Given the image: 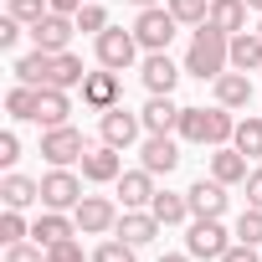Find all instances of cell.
Masks as SVG:
<instances>
[{"label":"cell","mask_w":262,"mask_h":262,"mask_svg":"<svg viewBox=\"0 0 262 262\" xmlns=\"http://www.w3.org/2000/svg\"><path fill=\"white\" fill-rule=\"evenodd\" d=\"M226 67H231V36L221 26H211V21L195 26L190 31V52H185V72L201 77V82H216Z\"/></svg>","instance_id":"cell-1"},{"label":"cell","mask_w":262,"mask_h":262,"mask_svg":"<svg viewBox=\"0 0 262 262\" xmlns=\"http://www.w3.org/2000/svg\"><path fill=\"white\" fill-rule=\"evenodd\" d=\"M175 134L185 139V144H211V149H221V144H231V134H236V118H231V108H180V128Z\"/></svg>","instance_id":"cell-2"},{"label":"cell","mask_w":262,"mask_h":262,"mask_svg":"<svg viewBox=\"0 0 262 262\" xmlns=\"http://www.w3.org/2000/svg\"><path fill=\"white\" fill-rule=\"evenodd\" d=\"M236 236L221 226V216H190V231H185V252L195 262H221V252L231 247Z\"/></svg>","instance_id":"cell-3"},{"label":"cell","mask_w":262,"mask_h":262,"mask_svg":"<svg viewBox=\"0 0 262 262\" xmlns=\"http://www.w3.org/2000/svg\"><path fill=\"white\" fill-rule=\"evenodd\" d=\"M93 52H98V67H113V72H128V67H134L139 62V36H134V26H108V31H98L93 36Z\"/></svg>","instance_id":"cell-4"},{"label":"cell","mask_w":262,"mask_h":262,"mask_svg":"<svg viewBox=\"0 0 262 262\" xmlns=\"http://www.w3.org/2000/svg\"><path fill=\"white\" fill-rule=\"evenodd\" d=\"M88 149H93V144L82 139V128H72V123L41 128V160H47V165H82Z\"/></svg>","instance_id":"cell-5"},{"label":"cell","mask_w":262,"mask_h":262,"mask_svg":"<svg viewBox=\"0 0 262 262\" xmlns=\"http://www.w3.org/2000/svg\"><path fill=\"white\" fill-rule=\"evenodd\" d=\"M175 31H180V21L170 16V6H149V11L134 16V36H139L144 52H170Z\"/></svg>","instance_id":"cell-6"},{"label":"cell","mask_w":262,"mask_h":262,"mask_svg":"<svg viewBox=\"0 0 262 262\" xmlns=\"http://www.w3.org/2000/svg\"><path fill=\"white\" fill-rule=\"evenodd\" d=\"M82 201V175H72V165H52L41 175V206L47 211H77Z\"/></svg>","instance_id":"cell-7"},{"label":"cell","mask_w":262,"mask_h":262,"mask_svg":"<svg viewBox=\"0 0 262 262\" xmlns=\"http://www.w3.org/2000/svg\"><path fill=\"white\" fill-rule=\"evenodd\" d=\"M72 216H77V231H82V236H108L123 211H118V201H108V195H82Z\"/></svg>","instance_id":"cell-8"},{"label":"cell","mask_w":262,"mask_h":262,"mask_svg":"<svg viewBox=\"0 0 262 262\" xmlns=\"http://www.w3.org/2000/svg\"><path fill=\"white\" fill-rule=\"evenodd\" d=\"M139 134H144V118H139V113H128L123 103H118V108H108V113L98 118V139H103V144H113V149H128Z\"/></svg>","instance_id":"cell-9"},{"label":"cell","mask_w":262,"mask_h":262,"mask_svg":"<svg viewBox=\"0 0 262 262\" xmlns=\"http://www.w3.org/2000/svg\"><path fill=\"white\" fill-rule=\"evenodd\" d=\"M118 98H123V72H113V67H103V72H88V82H82V103H88L93 113H108V108H118Z\"/></svg>","instance_id":"cell-10"},{"label":"cell","mask_w":262,"mask_h":262,"mask_svg":"<svg viewBox=\"0 0 262 262\" xmlns=\"http://www.w3.org/2000/svg\"><path fill=\"white\" fill-rule=\"evenodd\" d=\"M123 175V149H113V144H93L88 155H82V180H93V185H113Z\"/></svg>","instance_id":"cell-11"},{"label":"cell","mask_w":262,"mask_h":262,"mask_svg":"<svg viewBox=\"0 0 262 262\" xmlns=\"http://www.w3.org/2000/svg\"><path fill=\"white\" fill-rule=\"evenodd\" d=\"M72 31H77V21H72V16H62V11H47V16H41L31 31H26V36H31L41 52H67Z\"/></svg>","instance_id":"cell-12"},{"label":"cell","mask_w":262,"mask_h":262,"mask_svg":"<svg viewBox=\"0 0 262 262\" xmlns=\"http://www.w3.org/2000/svg\"><path fill=\"white\" fill-rule=\"evenodd\" d=\"M113 190H118V201H123V211H149V201H155V175L139 165V170H123L118 180H113Z\"/></svg>","instance_id":"cell-13"},{"label":"cell","mask_w":262,"mask_h":262,"mask_svg":"<svg viewBox=\"0 0 262 262\" xmlns=\"http://www.w3.org/2000/svg\"><path fill=\"white\" fill-rule=\"evenodd\" d=\"M226 190H231V185H221L216 175H211V180L201 175V180L185 190V201H190V216H226V201H231Z\"/></svg>","instance_id":"cell-14"},{"label":"cell","mask_w":262,"mask_h":262,"mask_svg":"<svg viewBox=\"0 0 262 262\" xmlns=\"http://www.w3.org/2000/svg\"><path fill=\"white\" fill-rule=\"evenodd\" d=\"M139 118H144V134H175V128H180V103L170 93H149V103L139 108Z\"/></svg>","instance_id":"cell-15"},{"label":"cell","mask_w":262,"mask_h":262,"mask_svg":"<svg viewBox=\"0 0 262 262\" xmlns=\"http://www.w3.org/2000/svg\"><path fill=\"white\" fill-rule=\"evenodd\" d=\"M180 72H185V67H175L170 52H144V62H139V77H144L149 93H175Z\"/></svg>","instance_id":"cell-16"},{"label":"cell","mask_w":262,"mask_h":262,"mask_svg":"<svg viewBox=\"0 0 262 262\" xmlns=\"http://www.w3.org/2000/svg\"><path fill=\"white\" fill-rule=\"evenodd\" d=\"M139 165H144L149 175H170V170L180 165V144H175L170 134H149L144 149H139Z\"/></svg>","instance_id":"cell-17"},{"label":"cell","mask_w":262,"mask_h":262,"mask_svg":"<svg viewBox=\"0 0 262 262\" xmlns=\"http://www.w3.org/2000/svg\"><path fill=\"white\" fill-rule=\"evenodd\" d=\"M113 236H123L128 247H149V242L160 236V216H155V211H123L118 226H113Z\"/></svg>","instance_id":"cell-18"},{"label":"cell","mask_w":262,"mask_h":262,"mask_svg":"<svg viewBox=\"0 0 262 262\" xmlns=\"http://www.w3.org/2000/svg\"><path fill=\"white\" fill-rule=\"evenodd\" d=\"M31 236H36L41 247H57V242H67V236H82V231H77V216H67V211H47V206H41V216H36Z\"/></svg>","instance_id":"cell-19"},{"label":"cell","mask_w":262,"mask_h":262,"mask_svg":"<svg viewBox=\"0 0 262 262\" xmlns=\"http://www.w3.org/2000/svg\"><path fill=\"white\" fill-rule=\"evenodd\" d=\"M216 103L221 108H247L252 103V72H236V67H226L221 77H216Z\"/></svg>","instance_id":"cell-20"},{"label":"cell","mask_w":262,"mask_h":262,"mask_svg":"<svg viewBox=\"0 0 262 262\" xmlns=\"http://www.w3.org/2000/svg\"><path fill=\"white\" fill-rule=\"evenodd\" d=\"M0 201H6L11 211H26L31 201H41V180H31L21 170H6V180H0Z\"/></svg>","instance_id":"cell-21"},{"label":"cell","mask_w":262,"mask_h":262,"mask_svg":"<svg viewBox=\"0 0 262 262\" xmlns=\"http://www.w3.org/2000/svg\"><path fill=\"white\" fill-rule=\"evenodd\" d=\"M67 118H72L67 88H41V93H36V123H41V128H57V123H67Z\"/></svg>","instance_id":"cell-22"},{"label":"cell","mask_w":262,"mask_h":262,"mask_svg":"<svg viewBox=\"0 0 262 262\" xmlns=\"http://www.w3.org/2000/svg\"><path fill=\"white\" fill-rule=\"evenodd\" d=\"M211 175H216L221 185H242L252 170H247V155H242L236 144H221V149L211 155Z\"/></svg>","instance_id":"cell-23"},{"label":"cell","mask_w":262,"mask_h":262,"mask_svg":"<svg viewBox=\"0 0 262 262\" xmlns=\"http://www.w3.org/2000/svg\"><path fill=\"white\" fill-rule=\"evenodd\" d=\"M88 82V67H82V57H72V52H52V77H47V88H82Z\"/></svg>","instance_id":"cell-24"},{"label":"cell","mask_w":262,"mask_h":262,"mask_svg":"<svg viewBox=\"0 0 262 262\" xmlns=\"http://www.w3.org/2000/svg\"><path fill=\"white\" fill-rule=\"evenodd\" d=\"M231 67L236 72H262V36L257 31H236L231 36Z\"/></svg>","instance_id":"cell-25"},{"label":"cell","mask_w":262,"mask_h":262,"mask_svg":"<svg viewBox=\"0 0 262 262\" xmlns=\"http://www.w3.org/2000/svg\"><path fill=\"white\" fill-rule=\"evenodd\" d=\"M247 0H211V26H221L226 36H236V31H247Z\"/></svg>","instance_id":"cell-26"},{"label":"cell","mask_w":262,"mask_h":262,"mask_svg":"<svg viewBox=\"0 0 262 262\" xmlns=\"http://www.w3.org/2000/svg\"><path fill=\"white\" fill-rule=\"evenodd\" d=\"M11 72H16V82L47 88V77H52V52H41V47H36V52H26V57H21V62L11 67Z\"/></svg>","instance_id":"cell-27"},{"label":"cell","mask_w":262,"mask_h":262,"mask_svg":"<svg viewBox=\"0 0 262 262\" xmlns=\"http://www.w3.org/2000/svg\"><path fill=\"white\" fill-rule=\"evenodd\" d=\"M149 211L160 216V226H180V221H190V201H185V195H175V190H155Z\"/></svg>","instance_id":"cell-28"},{"label":"cell","mask_w":262,"mask_h":262,"mask_svg":"<svg viewBox=\"0 0 262 262\" xmlns=\"http://www.w3.org/2000/svg\"><path fill=\"white\" fill-rule=\"evenodd\" d=\"M36 93H41V88H31V82H16V88L6 93V113H11L16 123H36Z\"/></svg>","instance_id":"cell-29"},{"label":"cell","mask_w":262,"mask_h":262,"mask_svg":"<svg viewBox=\"0 0 262 262\" xmlns=\"http://www.w3.org/2000/svg\"><path fill=\"white\" fill-rule=\"evenodd\" d=\"M231 144H236L247 160H252V155L262 160V113H252V118H236V134H231Z\"/></svg>","instance_id":"cell-30"},{"label":"cell","mask_w":262,"mask_h":262,"mask_svg":"<svg viewBox=\"0 0 262 262\" xmlns=\"http://www.w3.org/2000/svg\"><path fill=\"white\" fill-rule=\"evenodd\" d=\"M165 6L180 26H206L211 21V0H165Z\"/></svg>","instance_id":"cell-31"},{"label":"cell","mask_w":262,"mask_h":262,"mask_svg":"<svg viewBox=\"0 0 262 262\" xmlns=\"http://www.w3.org/2000/svg\"><path fill=\"white\" fill-rule=\"evenodd\" d=\"M236 242H247V247H262V206H247V211L236 216Z\"/></svg>","instance_id":"cell-32"},{"label":"cell","mask_w":262,"mask_h":262,"mask_svg":"<svg viewBox=\"0 0 262 262\" xmlns=\"http://www.w3.org/2000/svg\"><path fill=\"white\" fill-rule=\"evenodd\" d=\"M134 252H139V247H128L123 236H108V242L93 247V262H134Z\"/></svg>","instance_id":"cell-33"},{"label":"cell","mask_w":262,"mask_h":262,"mask_svg":"<svg viewBox=\"0 0 262 262\" xmlns=\"http://www.w3.org/2000/svg\"><path fill=\"white\" fill-rule=\"evenodd\" d=\"M6 11H11V16H16V21L31 31V26H36V21H41L52 6H47V0H6Z\"/></svg>","instance_id":"cell-34"},{"label":"cell","mask_w":262,"mask_h":262,"mask_svg":"<svg viewBox=\"0 0 262 262\" xmlns=\"http://www.w3.org/2000/svg\"><path fill=\"white\" fill-rule=\"evenodd\" d=\"M26 236H31V226H26V216L6 206V216H0V242H6V247H16V242H26Z\"/></svg>","instance_id":"cell-35"},{"label":"cell","mask_w":262,"mask_h":262,"mask_svg":"<svg viewBox=\"0 0 262 262\" xmlns=\"http://www.w3.org/2000/svg\"><path fill=\"white\" fill-rule=\"evenodd\" d=\"M72 21H77V31H88V36H98V31H108V11L98 6V0H88V6H82V11L72 16Z\"/></svg>","instance_id":"cell-36"},{"label":"cell","mask_w":262,"mask_h":262,"mask_svg":"<svg viewBox=\"0 0 262 262\" xmlns=\"http://www.w3.org/2000/svg\"><path fill=\"white\" fill-rule=\"evenodd\" d=\"M47 262H88V252H82V242H77V236H67V242L47 247Z\"/></svg>","instance_id":"cell-37"},{"label":"cell","mask_w":262,"mask_h":262,"mask_svg":"<svg viewBox=\"0 0 262 262\" xmlns=\"http://www.w3.org/2000/svg\"><path fill=\"white\" fill-rule=\"evenodd\" d=\"M6 262H47V247L41 242H16V247H6Z\"/></svg>","instance_id":"cell-38"},{"label":"cell","mask_w":262,"mask_h":262,"mask_svg":"<svg viewBox=\"0 0 262 262\" xmlns=\"http://www.w3.org/2000/svg\"><path fill=\"white\" fill-rule=\"evenodd\" d=\"M21 31H26V26H21V21H16L11 11H6V16H0V52H11V47L21 41Z\"/></svg>","instance_id":"cell-39"},{"label":"cell","mask_w":262,"mask_h":262,"mask_svg":"<svg viewBox=\"0 0 262 262\" xmlns=\"http://www.w3.org/2000/svg\"><path fill=\"white\" fill-rule=\"evenodd\" d=\"M16 160H21V139H16V134H11V128H6V134H0V165H6V170H11Z\"/></svg>","instance_id":"cell-40"},{"label":"cell","mask_w":262,"mask_h":262,"mask_svg":"<svg viewBox=\"0 0 262 262\" xmlns=\"http://www.w3.org/2000/svg\"><path fill=\"white\" fill-rule=\"evenodd\" d=\"M221 262H262V257H257V247H247V242H231V247L221 252Z\"/></svg>","instance_id":"cell-41"},{"label":"cell","mask_w":262,"mask_h":262,"mask_svg":"<svg viewBox=\"0 0 262 262\" xmlns=\"http://www.w3.org/2000/svg\"><path fill=\"white\" fill-rule=\"evenodd\" d=\"M242 185H247V206H262V170H252Z\"/></svg>","instance_id":"cell-42"},{"label":"cell","mask_w":262,"mask_h":262,"mask_svg":"<svg viewBox=\"0 0 262 262\" xmlns=\"http://www.w3.org/2000/svg\"><path fill=\"white\" fill-rule=\"evenodd\" d=\"M47 6H52V11H62V16H77L88 0H47Z\"/></svg>","instance_id":"cell-43"},{"label":"cell","mask_w":262,"mask_h":262,"mask_svg":"<svg viewBox=\"0 0 262 262\" xmlns=\"http://www.w3.org/2000/svg\"><path fill=\"white\" fill-rule=\"evenodd\" d=\"M160 262H195V257H190V252H165Z\"/></svg>","instance_id":"cell-44"},{"label":"cell","mask_w":262,"mask_h":262,"mask_svg":"<svg viewBox=\"0 0 262 262\" xmlns=\"http://www.w3.org/2000/svg\"><path fill=\"white\" fill-rule=\"evenodd\" d=\"M128 6H139V11H149V6H165V0H128Z\"/></svg>","instance_id":"cell-45"},{"label":"cell","mask_w":262,"mask_h":262,"mask_svg":"<svg viewBox=\"0 0 262 262\" xmlns=\"http://www.w3.org/2000/svg\"><path fill=\"white\" fill-rule=\"evenodd\" d=\"M247 6H252V11H257V16H262V0H247Z\"/></svg>","instance_id":"cell-46"},{"label":"cell","mask_w":262,"mask_h":262,"mask_svg":"<svg viewBox=\"0 0 262 262\" xmlns=\"http://www.w3.org/2000/svg\"><path fill=\"white\" fill-rule=\"evenodd\" d=\"M257 36H262V21H257Z\"/></svg>","instance_id":"cell-47"},{"label":"cell","mask_w":262,"mask_h":262,"mask_svg":"<svg viewBox=\"0 0 262 262\" xmlns=\"http://www.w3.org/2000/svg\"><path fill=\"white\" fill-rule=\"evenodd\" d=\"M257 77H262V72H257Z\"/></svg>","instance_id":"cell-48"}]
</instances>
